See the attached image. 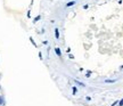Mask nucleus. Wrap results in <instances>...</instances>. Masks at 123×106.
Listing matches in <instances>:
<instances>
[{"label":"nucleus","mask_w":123,"mask_h":106,"mask_svg":"<svg viewBox=\"0 0 123 106\" xmlns=\"http://www.w3.org/2000/svg\"><path fill=\"white\" fill-rule=\"evenodd\" d=\"M6 105V99H5L4 95H0V106H5Z\"/></svg>","instance_id":"nucleus-1"},{"label":"nucleus","mask_w":123,"mask_h":106,"mask_svg":"<svg viewBox=\"0 0 123 106\" xmlns=\"http://www.w3.org/2000/svg\"><path fill=\"white\" fill-rule=\"evenodd\" d=\"M68 57H70L71 59H74V56H73L72 54H68Z\"/></svg>","instance_id":"nucleus-11"},{"label":"nucleus","mask_w":123,"mask_h":106,"mask_svg":"<svg viewBox=\"0 0 123 106\" xmlns=\"http://www.w3.org/2000/svg\"><path fill=\"white\" fill-rule=\"evenodd\" d=\"M105 82L106 83H114L115 80H105Z\"/></svg>","instance_id":"nucleus-7"},{"label":"nucleus","mask_w":123,"mask_h":106,"mask_svg":"<svg viewBox=\"0 0 123 106\" xmlns=\"http://www.w3.org/2000/svg\"><path fill=\"white\" fill-rule=\"evenodd\" d=\"M55 37H56V39H59V30L58 29H55Z\"/></svg>","instance_id":"nucleus-4"},{"label":"nucleus","mask_w":123,"mask_h":106,"mask_svg":"<svg viewBox=\"0 0 123 106\" xmlns=\"http://www.w3.org/2000/svg\"><path fill=\"white\" fill-rule=\"evenodd\" d=\"M55 53H56V55H57L59 58L62 57V51H61V49L58 48V47H57V48H55Z\"/></svg>","instance_id":"nucleus-2"},{"label":"nucleus","mask_w":123,"mask_h":106,"mask_svg":"<svg viewBox=\"0 0 123 106\" xmlns=\"http://www.w3.org/2000/svg\"><path fill=\"white\" fill-rule=\"evenodd\" d=\"M75 4H76V2H75L74 0H72V1H68V2L66 4V6H67V7H72V6H74Z\"/></svg>","instance_id":"nucleus-3"},{"label":"nucleus","mask_w":123,"mask_h":106,"mask_svg":"<svg viewBox=\"0 0 123 106\" xmlns=\"http://www.w3.org/2000/svg\"><path fill=\"white\" fill-rule=\"evenodd\" d=\"M75 83H76V84H79L80 87H86V84H84L83 82H79V81H75Z\"/></svg>","instance_id":"nucleus-5"},{"label":"nucleus","mask_w":123,"mask_h":106,"mask_svg":"<svg viewBox=\"0 0 123 106\" xmlns=\"http://www.w3.org/2000/svg\"><path fill=\"white\" fill-rule=\"evenodd\" d=\"M117 103H119V102H117V100H116V102H114V103H113V104H112V106H115V105H117Z\"/></svg>","instance_id":"nucleus-12"},{"label":"nucleus","mask_w":123,"mask_h":106,"mask_svg":"<svg viewBox=\"0 0 123 106\" xmlns=\"http://www.w3.org/2000/svg\"><path fill=\"white\" fill-rule=\"evenodd\" d=\"M83 8H84V9H88V8H89V6H88V5H84Z\"/></svg>","instance_id":"nucleus-13"},{"label":"nucleus","mask_w":123,"mask_h":106,"mask_svg":"<svg viewBox=\"0 0 123 106\" xmlns=\"http://www.w3.org/2000/svg\"><path fill=\"white\" fill-rule=\"evenodd\" d=\"M90 75H91V71H87L86 72V78H90Z\"/></svg>","instance_id":"nucleus-6"},{"label":"nucleus","mask_w":123,"mask_h":106,"mask_svg":"<svg viewBox=\"0 0 123 106\" xmlns=\"http://www.w3.org/2000/svg\"><path fill=\"white\" fill-rule=\"evenodd\" d=\"M117 105H119V106H123V98L121 99V100H119V103H117Z\"/></svg>","instance_id":"nucleus-10"},{"label":"nucleus","mask_w":123,"mask_h":106,"mask_svg":"<svg viewBox=\"0 0 123 106\" xmlns=\"http://www.w3.org/2000/svg\"><path fill=\"white\" fill-rule=\"evenodd\" d=\"M76 90H78L76 87H73V88H72V93H73V95H76Z\"/></svg>","instance_id":"nucleus-9"},{"label":"nucleus","mask_w":123,"mask_h":106,"mask_svg":"<svg viewBox=\"0 0 123 106\" xmlns=\"http://www.w3.org/2000/svg\"><path fill=\"white\" fill-rule=\"evenodd\" d=\"M40 18H41V16H40V15H38V16H37V17H35L34 18V19H33V22H38V21H39V19H40Z\"/></svg>","instance_id":"nucleus-8"},{"label":"nucleus","mask_w":123,"mask_h":106,"mask_svg":"<svg viewBox=\"0 0 123 106\" xmlns=\"http://www.w3.org/2000/svg\"><path fill=\"white\" fill-rule=\"evenodd\" d=\"M120 69H121V70H123V65H122V66H121V67H120Z\"/></svg>","instance_id":"nucleus-14"}]
</instances>
